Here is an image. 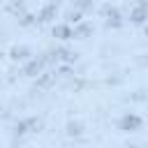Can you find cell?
Here are the masks:
<instances>
[{"instance_id":"cell-1","label":"cell","mask_w":148,"mask_h":148,"mask_svg":"<svg viewBox=\"0 0 148 148\" xmlns=\"http://www.w3.org/2000/svg\"><path fill=\"white\" fill-rule=\"evenodd\" d=\"M118 125H120V130H125V132H134V130L141 127V118H139L136 113H125Z\"/></svg>"},{"instance_id":"cell-3","label":"cell","mask_w":148,"mask_h":148,"mask_svg":"<svg viewBox=\"0 0 148 148\" xmlns=\"http://www.w3.org/2000/svg\"><path fill=\"white\" fill-rule=\"evenodd\" d=\"M146 16H148L146 7H136V9L132 12V21H134V23H141V21H146Z\"/></svg>"},{"instance_id":"cell-4","label":"cell","mask_w":148,"mask_h":148,"mask_svg":"<svg viewBox=\"0 0 148 148\" xmlns=\"http://www.w3.org/2000/svg\"><path fill=\"white\" fill-rule=\"evenodd\" d=\"M53 12H56V5H49V7H44V12L39 14V21H49V18L53 16Z\"/></svg>"},{"instance_id":"cell-6","label":"cell","mask_w":148,"mask_h":148,"mask_svg":"<svg viewBox=\"0 0 148 148\" xmlns=\"http://www.w3.org/2000/svg\"><path fill=\"white\" fill-rule=\"evenodd\" d=\"M14 2H23V0H14Z\"/></svg>"},{"instance_id":"cell-2","label":"cell","mask_w":148,"mask_h":148,"mask_svg":"<svg viewBox=\"0 0 148 148\" xmlns=\"http://www.w3.org/2000/svg\"><path fill=\"white\" fill-rule=\"evenodd\" d=\"M53 35L60 37V39H69V37H74V30L69 25H56L53 28Z\"/></svg>"},{"instance_id":"cell-5","label":"cell","mask_w":148,"mask_h":148,"mask_svg":"<svg viewBox=\"0 0 148 148\" xmlns=\"http://www.w3.org/2000/svg\"><path fill=\"white\" fill-rule=\"evenodd\" d=\"M32 72H39V62H37V60H32V62L25 67V74H32Z\"/></svg>"}]
</instances>
